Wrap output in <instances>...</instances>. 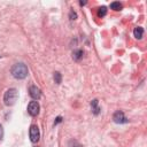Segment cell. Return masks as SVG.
<instances>
[{"label":"cell","instance_id":"1","mask_svg":"<svg viewBox=\"0 0 147 147\" xmlns=\"http://www.w3.org/2000/svg\"><path fill=\"white\" fill-rule=\"evenodd\" d=\"M10 72L13 75V77L16 79H24L29 74V70L24 63H16L11 67Z\"/></svg>","mask_w":147,"mask_h":147},{"label":"cell","instance_id":"2","mask_svg":"<svg viewBox=\"0 0 147 147\" xmlns=\"http://www.w3.org/2000/svg\"><path fill=\"white\" fill-rule=\"evenodd\" d=\"M18 98V92L16 88H9L3 94V102L6 106H13Z\"/></svg>","mask_w":147,"mask_h":147},{"label":"cell","instance_id":"3","mask_svg":"<svg viewBox=\"0 0 147 147\" xmlns=\"http://www.w3.org/2000/svg\"><path fill=\"white\" fill-rule=\"evenodd\" d=\"M29 134H30V140L32 142H37L40 138V131H39V127L37 125H31L30 126V130H29Z\"/></svg>","mask_w":147,"mask_h":147},{"label":"cell","instance_id":"4","mask_svg":"<svg viewBox=\"0 0 147 147\" xmlns=\"http://www.w3.org/2000/svg\"><path fill=\"white\" fill-rule=\"evenodd\" d=\"M113 119H114V122L117 123V124H124V123H127V122H129V119L125 117V115H124V113H123L122 110H117V111L114 114Z\"/></svg>","mask_w":147,"mask_h":147},{"label":"cell","instance_id":"5","mask_svg":"<svg viewBox=\"0 0 147 147\" xmlns=\"http://www.w3.org/2000/svg\"><path fill=\"white\" fill-rule=\"evenodd\" d=\"M39 103L37 101H31L29 105H28V113L31 115V116H37L39 114Z\"/></svg>","mask_w":147,"mask_h":147},{"label":"cell","instance_id":"6","mask_svg":"<svg viewBox=\"0 0 147 147\" xmlns=\"http://www.w3.org/2000/svg\"><path fill=\"white\" fill-rule=\"evenodd\" d=\"M29 94H30V96H31L33 100H38V99L41 96V91H40V88L37 87L36 85H32V86H30V88H29Z\"/></svg>","mask_w":147,"mask_h":147},{"label":"cell","instance_id":"7","mask_svg":"<svg viewBox=\"0 0 147 147\" xmlns=\"http://www.w3.org/2000/svg\"><path fill=\"white\" fill-rule=\"evenodd\" d=\"M91 108H92V111H93L94 115H99V114H100V110H101V109L98 107V100H96V99L92 100V102H91Z\"/></svg>","mask_w":147,"mask_h":147},{"label":"cell","instance_id":"8","mask_svg":"<svg viewBox=\"0 0 147 147\" xmlns=\"http://www.w3.org/2000/svg\"><path fill=\"white\" fill-rule=\"evenodd\" d=\"M133 34H134V37H136L137 39H141L142 36H144V29H142L141 26H137V28H134V30H133Z\"/></svg>","mask_w":147,"mask_h":147},{"label":"cell","instance_id":"9","mask_svg":"<svg viewBox=\"0 0 147 147\" xmlns=\"http://www.w3.org/2000/svg\"><path fill=\"white\" fill-rule=\"evenodd\" d=\"M83 55H84L83 49H76V51H74V53H72V59H74L75 61H79V60L83 57Z\"/></svg>","mask_w":147,"mask_h":147},{"label":"cell","instance_id":"10","mask_svg":"<svg viewBox=\"0 0 147 147\" xmlns=\"http://www.w3.org/2000/svg\"><path fill=\"white\" fill-rule=\"evenodd\" d=\"M110 8H111L113 10H121V9L123 8V5H122L119 1H114V2L110 3Z\"/></svg>","mask_w":147,"mask_h":147},{"label":"cell","instance_id":"11","mask_svg":"<svg viewBox=\"0 0 147 147\" xmlns=\"http://www.w3.org/2000/svg\"><path fill=\"white\" fill-rule=\"evenodd\" d=\"M106 14H107V7H105V6L100 7L99 10H98V16L99 17H103Z\"/></svg>","mask_w":147,"mask_h":147},{"label":"cell","instance_id":"12","mask_svg":"<svg viewBox=\"0 0 147 147\" xmlns=\"http://www.w3.org/2000/svg\"><path fill=\"white\" fill-rule=\"evenodd\" d=\"M54 80H55L56 84H60V83H61L62 76H61V74H60L59 71H55V72H54Z\"/></svg>","mask_w":147,"mask_h":147},{"label":"cell","instance_id":"13","mask_svg":"<svg viewBox=\"0 0 147 147\" xmlns=\"http://www.w3.org/2000/svg\"><path fill=\"white\" fill-rule=\"evenodd\" d=\"M77 18V14L74 10H70V20H76Z\"/></svg>","mask_w":147,"mask_h":147},{"label":"cell","instance_id":"14","mask_svg":"<svg viewBox=\"0 0 147 147\" xmlns=\"http://www.w3.org/2000/svg\"><path fill=\"white\" fill-rule=\"evenodd\" d=\"M3 138V127H2V125L0 124V140Z\"/></svg>","mask_w":147,"mask_h":147},{"label":"cell","instance_id":"15","mask_svg":"<svg viewBox=\"0 0 147 147\" xmlns=\"http://www.w3.org/2000/svg\"><path fill=\"white\" fill-rule=\"evenodd\" d=\"M61 121H62V117H61V116H59V117L56 118V121L54 122V125H56V124H57V123H60Z\"/></svg>","mask_w":147,"mask_h":147},{"label":"cell","instance_id":"16","mask_svg":"<svg viewBox=\"0 0 147 147\" xmlns=\"http://www.w3.org/2000/svg\"><path fill=\"white\" fill-rule=\"evenodd\" d=\"M72 147H82V146H80V145H78V144H75Z\"/></svg>","mask_w":147,"mask_h":147},{"label":"cell","instance_id":"17","mask_svg":"<svg viewBox=\"0 0 147 147\" xmlns=\"http://www.w3.org/2000/svg\"><path fill=\"white\" fill-rule=\"evenodd\" d=\"M36 147H38V146H36Z\"/></svg>","mask_w":147,"mask_h":147}]
</instances>
